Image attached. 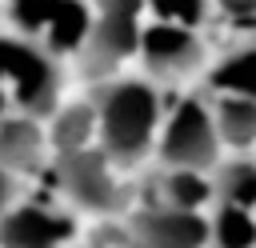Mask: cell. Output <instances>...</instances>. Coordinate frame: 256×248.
<instances>
[{
  "mask_svg": "<svg viewBox=\"0 0 256 248\" xmlns=\"http://www.w3.org/2000/svg\"><path fill=\"white\" fill-rule=\"evenodd\" d=\"M96 136L108 164H136L152 148L156 124H160V100L156 88L144 80H116L100 88L96 96Z\"/></svg>",
  "mask_w": 256,
  "mask_h": 248,
  "instance_id": "6da1fadb",
  "label": "cell"
},
{
  "mask_svg": "<svg viewBox=\"0 0 256 248\" xmlns=\"http://www.w3.org/2000/svg\"><path fill=\"white\" fill-rule=\"evenodd\" d=\"M56 180L60 188L88 212H116L120 208V184L112 176V164L104 160V152L96 148H80V152H68L60 156L56 164Z\"/></svg>",
  "mask_w": 256,
  "mask_h": 248,
  "instance_id": "5b68a950",
  "label": "cell"
},
{
  "mask_svg": "<svg viewBox=\"0 0 256 248\" xmlns=\"http://www.w3.org/2000/svg\"><path fill=\"white\" fill-rule=\"evenodd\" d=\"M68 236L72 220L40 204H16L0 216V248H60Z\"/></svg>",
  "mask_w": 256,
  "mask_h": 248,
  "instance_id": "ba28073f",
  "label": "cell"
},
{
  "mask_svg": "<svg viewBox=\"0 0 256 248\" xmlns=\"http://www.w3.org/2000/svg\"><path fill=\"white\" fill-rule=\"evenodd\" d=\"M56 4L60 0H8V20L16 24L20 36H40L48 28V20L56 16Z\"/></svg>",
  "mask_w": 256,
  "mask_h": 248,
  "instance_id": "e0dca14e",
  "label": "cell"
},
{
  "mask_svg": "<svg viewBox=\"0 0 256 248\" xmlns=\"http://www.w3.org/2000/svg\"><path fill=\"white\" fill-rule=\"evenodd\" d=\"M12 200H16V176H8V172H0V216L12 208Z\"/></svg>",
  "mask_w": 256,
  "mask_h": 248,
  "instance_id": "ffe728a7",
  "label": "cell"
},
{
  "mask_svg": "<svg viewBox=\"0 0 256 248\" xmlns=\"http://www.w3.org/2000/svg\"><path fill=\"white\" fill-rule=\"evenodd\" d=\"M216 152H220V136H216V124H212V112L204 100H184L168 124H164V136H160V156L168 168H188V172H204L216 164Z\"/></svg>",
  "mask_w": 256,
  "mask_h": 248,
  "instance_id": "277c9868",
  "label": "cell"
},
{
  "mask_svg": "<svg viewBox=\"0 0 256 248\" xmlns=\"http://www.w3.org/2000/svg\"><path fill=\"white\" fill-rule=\"evenodd\" d=\"M212 196H220V204L228 208H256V164L252 160H228L216 168L212 180Z\"/></svg>",
  "mask_w": 256,
  "mask_h": 248,
  "instance_id": "5bb4252c",
  "label": "cell"
},
{
  "mask_svg": "<svg viewBox=\"0 0 256 248\" xmlns=\"http://www.w3.org/2000/svg\"><path fill=\"white\" fill-rule=\"evenodd\" d=\"M136 52L148 64V72H156V76H188L204 60V44L196 40V32L180 28V24H164V20L140 28Z\"/></svg>",
  "mask_w": 256,
  "mask_h": 248,
  "instance_id": "52a82bcc",
  "label": "cell"
},
{
  "mask_svg": "<svg viewBox=\"0 0 256 248\" xmlns=\"http://www.w3.org/2000/svg\"><path fill=\"white\" fill-rule=\"evenodd\" d=\"M164 24H180V28H192V24H204L208 20V0H144Z\"/></svg>",
  "mask_w": 256,
  "mask_h": 248,
  "instance_id": "ac0fdd59",
  "label": "cell"
},
{
  "mask_svg": "<svg viewBox=\"0 0 256 248\" xmlns=\"http://www.w3.org/2000/svg\"><path fill=\"white\" fill-rule=\"evenodd\" d=\"M140 8L144 0H96V16L88 28V40L80 48V64L88 80L108 76L116 64H124L140 44Z\"/></svg>",
  "mask_w": 256,
  "mask_h": 248,
  "instance_id": "3957f363",
  "label": "cell"
},
{
  "mask_svg": "<svg viewBox=\"0 0 256 248\" xmlns=\"http://www.w3.org/2000/svg\"><path fill=\"white\" fill-rule=\"evenodd\" d=\"M88 28H92L88 4H80V0H60V4H56V16H52L48 28H44V48H48L52 56L80 52L84 40H88Z\"/></svg>",
  "mask_w": 256,
  "mask_h": 248,
  "instance_id": "8fae6325",
  "label": "cell"
},
{
  "mask_svg": "<svg viewBox=\"0 0 256 248\" xmlns=\"http://www.w3.org/2000/svg\"><path fill=\"white\" fill-rule=\"evenodd\" d=\"M208 244V220L200 212H176V208H144L132 216L128 248H204Z\"/></svg>",
  "mask_w": 256,
  "mask_h": 248,
  "instance_id": "8992f818",
  "label": "cell"
},
{
  "mask_svg": "<svg viewBox=\"0 0 256 248\" xmlns=\"http://www.w3.org/2000/svg\"><path fill=\"white\" fill-rule=\"evenodd\" d=\"M92 132H96V108H92V104H68V108H56V112H52L48 140H52V148H56L60 156L88 148Z\"/></svg>",
  "mask_w": 256,
  "mask_h": 248,
  "instance_id": "4fadbf2b",
  "label": "cell"
},
{
  "mask_svg": "<svg viewBox=\"0 0 256 248\" xmlns=\"http://www.w3.org/2000/svg\"><path fill=\"white\" fill-rule=\"evenodd\" d=\"M60 64L56 56L32 40V36H0V84L4 92L16 96V108L20 116L28 120H40V116H52L56 112V100H60Z\"/></svg>",
  "mask_w": 256,
  "mask_h": 248,
  "instance_id": "7a4b0ae2",
  "label": "cell"
},
{
  "mask_svg": "<svg viewBox=\"0 0 256 248\" xmlns=\"http://www.w3.org/2000/svg\"><path fill=\"white\" fill-rule=\"evenodd\" d=\"M160 192H164V208H176V212H200V204L212 200V180H208L204 172L168 168Z\"/></svg>",
  "mask_w": 256,
  "mask_h": 248,
  "instance_id": "9a60e30c",
  "label": "cell"
},
{
  "mask_svg": "<svg viewBox=\"0 0 256 248\" xmlns=\"http://www.w3.org/2000/svg\"><path fill=\"white\" fill-rule=\"evenodd\" d=\"M208 236H212L216 248H256V220L244 208L220 204L212 224H208Z\"/></svg>",
  "mask_w": 256,
  "mask_h": 248,
  "instance_id": "2e32d148",
  "label": "cell"
},
{
  "mask_svg": "<svg viewBox=\"0 0 256 248\" xmlns=\"http://www.w3.org/2000/svg\"><path fill=\"white\" fill-rule=\"evenodd\" d=\"M220 144L232 148H252L256 144V100L244 96H216V104L208 108Z\"/></svg>",
  "mask_w": 256,
  "mask_h": 248,
  "instance_id": "7c38bea8",
  "label": "cell"
},
{
  "mask_svg": "<svg viewBox=\"0 0 256 248\" xmlns=\"http://www.w3.org/2000/svg\"><path fill=\"white\" fill-rule=\"evenodd\" d=\"M216 8L236 28H256V0H216Z\"/></svg>",
  "mask_w": 256,
  "mask_h": 248,
  "instance_id": "d6986e66",
  "label": "cell"
},
{
  "mask_svg": "<svg viewBox=\"0 0 256 248\" xmlns=\"http://www.w3.org/2000/svg\"><path fill=\"white\" fill-rule=\"evenodd\" d=\"M4 108H8V92H4V84H0V120H4Z\"/></svg>",
  "mask_w": 256,
  "mask_h": 248,
  "instance_id": "44dd1931",
  "label": "cell"
},
{
  "mask_svg": "<svg viewBox=\"0 0 256 248\" xmlns=\"http://www.w3.org/2000/svg\"><path fill=\"white\" fill-rule=\"evenodd\" d=\"M212 88L220 96H244L256 100V32L240 40L216 68H212Z\"/></svg>",
  "mask_w": 256,
  "mask_h": 248,
  "instance_id": "30bf717a",
  "label": "cell"
},
{
  "mask_svg": "<svg viewBox=\"0 0 256 248\" xmlns=\"http://www.w3.org/2000/svg\"><path fill=\"white\" fill-rule=\"evenodd\" d=\"M44 160V132L28 116H4L0 120V172L20 176L40 168Z\"/></svg>",
  "mask_w": 256,
  "mask_h": 248,
  "instance_id": "9c48e42d",
  "label": "cell"
}]
</instances>
